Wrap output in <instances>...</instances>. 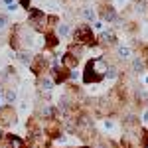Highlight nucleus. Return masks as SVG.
Instances as JSON below:
<instances>
[{"instance_id": "1", "label": "nucleus", "mask_w": 148, "mask_h": 148, "mask_svg": "<svg viewBox=\"0 0 148 148\" xmlns=\"http://www.w3.org/2000/svg\"><path fill=\"white\" fill-rule=\"evenodd\" d=\"M67 34H69L67 26H61V28H59V36H67Z\"/></svg>"}, {"instance_id": "2", "label": "nucleus", "mask_w": 148, "mask_h": 148, "mask_svg": "<svg viewBox=\"0 0 148 148\" xmlns=\"http://www.w3.org/2000/svg\"><path fill=\"white\" fill-rule=\"evenodd\" d=\"M6 26V16H0V30Z\"/></svg>"}, {"instance_id": "3", "label": "nucleus", "mask_w": 148, "mask_h": 148, "mask_svg": "<svg viewBox=\"0 0 148 148\" xmlns=\"http://www.w3.org/2000/svg\"><path fill=\"white\" fill-rule=\"evenodd\" d=\"M6 99H8V101H14V93L10 91V93H8V95H6Z\"/></svg>"}]
</instances>
